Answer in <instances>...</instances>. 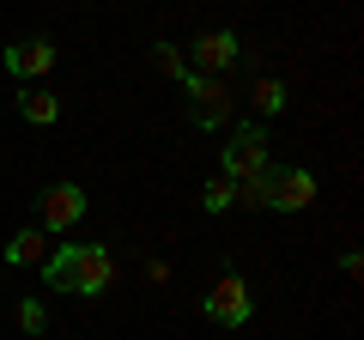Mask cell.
<instances>
[{
    "label": "cell",
    "mask_w": 364,
    "mask_h": 340,
    "mask_svg": "<svg viewBox=\"0 0 364 340\" xmlns=\"http://www.w3.org/2000/svg\"><path fill=\"white\" fill-rule=\"evenodd\" d=\"M43 274H49L55 292H73V298H104L109 280H116V262H109L104 243H67V249H55L49 262H43Z\"/></svg>",
    "instance_id": "cell-1"
},
{
    "label": "cell",
    "mask_w": 364,
    "mask_h": 340,
    "mask_svg": "<svg viewBox=\"0 0 364 340\" xmlns=\"http://www.w3.org/2000/svg\"><path fill=\"white\" fill-rule=\"evenodd\" d=\"M182 97H188V122H195V128H225V122H231V79L188 73L182 79Z\"/></svg>",
    "instance_id": "cell-2"
},
{
    "label": "cell",
    "mask_w": 364,
    "mask_h": 340,
    "mask_svg": "<svg viewBox=\"0 0 364 340\" xmlns=\"http://www.w3.org/2000/svg\"><path fill=\"white\" fill-rule=\"evenodd\" d=\"M267 170V134L261 128H237L231 146H225V176L231 183H249V176H261Z\"/></svg>",
    "instance_id": "cell-3"
},
{
    "label": "cell",
    "mask_w": 364,
    "mask_h": 340,
    "mask_svg": "<svg viewBox=\"0 0 364 340\" xmlns=\"http://www.w3.org/2000/svg\"><path fill=\"white\" fill-rule=\"evenodd\" d=\"M249 310H255V304H249V286H243V280H219V286H213L207 292V316H213V322H219V328H243L249 322Z\"/></svg>",
    "instance_id": "cell-4"
},
{
    "label": "cell",
    "mask_w": 364,
    "mask_h": 340,
    "mask_svg": "<svg viewBox=\"0 0 364 340\" xmlns=\"http://www.w3.org/2000/svg\"><path fill=\"white\" fill-rule=\"evenodd\" d=\"M43 231H67V225H79L85 219V188L79 183H55L49 195H43Z\"/></svg>",
    "instance_id": "cell-5"
},
{
    "label": "cell",
    "mask_w": 364,
    "mask_h": 340,
    "mask_svg": "<svg viewBox=\"0 0 364 340\" xmlns=\"http://www.w3.org/2000/svg\"><path fill=\"white\" fill-rule=\"evenodd\" d=\"M188 55H195V73H219L225 79V67L237 61V37L231 31H207V37H195Z\"/></svg>",
    "instance_id": "cell-6"
},
{
    "label": "cell",
    "mask_w": 364,
    "mask_h": 340,
    "mask_svg": "<svg viewBox=\"0 0 364 340\" xmlns=\"http://www.w3.org/2000/svg\"><path fill=\"white\" fill-rule=\"evenodd\" d=\"M6 67H13L18 79H43L55 67V43L49 37H31V43H13V49H6Z\"/></svg>",
    "instance_id": "cell-7"
},
{
    "label": "cell",
    "mask_w": 364,
    "mask_h": 340,
    "mask_svg": "<svg viewBox=\"0 0 364 340\" xmlns=\"http://www.w3.org/2000/svg\"><path fill=\"white\" fill-rule=\"evenodd\" d=\"M316 201V176L310 170H286V176H273V207L279 213H304Z\"/></svg>",
    "instance_id": "cell-8"
},
{
    "label": "cell",
    "mask_w": 364,
    "mask_h": 340,
    "mask_svg": "<svg viewBox=\"0 0 364 340\" xmlns=\"http://www.w3.org/2000/svg\"><path fill=\"white\" fill-rule=\"evenodd\" d=\"M6 262L13 267H31V262H49V237L37 231V225H25V231L6 243Z\"/></svg>",
    "instance_id": "cell-9"
},
{
    "label": "cell",
    "mask_w": 364,
    "mask_h": 340,
    "mask_svg": "<svg viewBox=\"0 0 364 340\" xmlns=\"http://www.w3.org/2000/svg\"><path fill=\"white\" fill-rule=\"evenodd\" d=\"M18 116H25V122H37V128H49V122L61 116V104H55V97L43 92V85H25V92H18Z\"/></svg>",
    "instance_id": "cell-10"
},
{
    "label": "cell",
    "mask_w": 364,
    "mask_h": 340,
    "mask_svg": "<svg viewBox=\"0 0 364 340\" xmlns=\"http://www.w3.org/2000/svg\"><path fill=\"white\" fill-rule=\"evenodd\" d=\"M237 201H243V207H273V170H261V176L237 183Z\"/></svg>",
    "instance_id": "cell-11"
},
{
    "label": "cell",
    "mask_w": 364,
    "mask_h": 340,
    "mask_svg": "<svg viewBox=\"0 0 364 340\" xmlns=\"http://www.w3.org/2000/svg\"><path fill=\"white\" fill-rule=\"evenodd\" d=\"M231 201H237V183H231V176H225V170H219V176H213V183L200 188V207H207V213H225V207H231Z\"/></svg>",
    "instance_id": "cell-12"
},
{
    "label": "cell",
    "mask_w": 364,
    "mask_h": 340,
    "mask_svg": "<svg viewBox=\"0 0 364 340\" xmlns=\"http://www.w3.org/2000/svg\"><path fill=\"white\" fill-rule=\"evenodd\" d=\"M255 110H261V116H279V110H286V85L261 73V79H255Z\"/></svg>",
    "instance_id": "cell-13"
},
{
    "label": "cell",
    "mask_w": 364,
    "mask_h": 340,
    "mask_svg": "<svg viewBox=\"0 0 364 340\" xmlns=\"http://www.w3.org/2000/svg\"><path fill=\"white\" fill-rule=\"evenodd\" d=\"M152 61H158V73H170L176 85L188 79V61H182V49H176V43H152Z\"/></svg>",
    "instance_id": "cell-14"
},
{
    "label": "cell",
    "mask_w": 364,
    "mask_h": 340,
    "mask_svg": "<svg viewBox=\"0 0 364 340\" xmlns=\"http://www.w3.org/2000/svg\"><path fill=\"white\" fill-rule=\"evenodd\" d=\"M18 328H25V334H31V340H37V334H43V328H49V310H43V304H37V298H25V304H18Z\"/></svg>",
    "instance_id": "cell-15"
}]
</instances>
